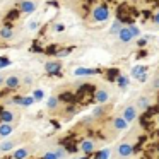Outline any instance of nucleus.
I'll return each mask as SVG.
<instances>
[{"label":"nucleus","mask_w":159,"mask_h":159,"mask_svg":"<svg viewBox=\"0 0 159 159\" xmlns=\"http://www.w3.org/2000/svg\"><path fill=\"white\" fill-rule=\"evenodd\" d=\"M139 36H140V31H139V28L134 26V24L123 26L121 31L118 33V39H120V43H130L132 39L139 38Z\"/></svg>","instance_id":"f257e3e1"},{"label":"nucleus","mask_w":159,"mask_h":159,"mask_svg":"<svg viewBox=\"0 0 159 159\" xmlns=\"http://www.w3.org/2000/svg\"><path fill=\"white\" fill-rule=\"evenodd\" d=\"M110 19V9L106 5H96L91 12V21L94 22H106Z\"/></svg>","instance_id":"f03ea898"},{"label":"nucleus","mask_w":159,"mask_h":159,"mask_svg":"<svg viewBox=\"0 0 159 159\" xmlns=\"http://www.w3.org/2000/svg\"><path fill=\"white\" fill-rule=\"evenodd\" d=\"M130 74H132V79L139 80V82H145V79H147V67L145 65H134Z\"/></svg>","instance_id":"7ed1b4c3"},{"label":"nucleus","mask_w":159,"mask_h":159,"mask_svg":"<svg viewBox=\"0 0 159 159\" xmlns=\"http://www.w3.org/2000/svg\"><path fill=\"white\" fill-rule=\"evenodd\" d=\"M121 116L125 118V120L128 121V123H132V121H135L139 118V113H137V106H132V104H128L127 108L123 110V113H121Z\"/></svg>","instance_id":"20e7f679"},{"label":"nucleus","mask_w":159,"mask_h":159,"mask_svg":"<svg viewBox=\"0 0 159 159\" xmlns=\"http://www.w3.org/2000/svg\"><path fill=\"white\" fill-rule=\"evenodd\" d=\"M99 69H87V67H77L74 70V75L75 77H91V75H98Z\"/></svg>","instance_id":"39448f33"},{"label":"nucleus","mask_w":159,"mask_h":159,"mask_svg":"<svg viewBox=\"0 0 159 159\" xmlns=\"http://www.w3.org/2000/svg\"><path fill=\"white\" fill-rule=\"evenodd\" d=\"M134 154V145L130 144V142H121L120 145H118V156L120 157H130V156Z\"/></svg>","instance_id":"423d86ee"},{"label":"nucleus","mask_w":159,"mask_h":159,"mask_svg":"<svg viewBox=\"0 0 159 159\" xmlns=\"http://www.w3.org/2000/svg\"><path fill=\"white\" fill-rule=\"evenodd\" d=\"M45 70H46V74H50V75H58L60 70H62V63L55 62V60H50V62L45 63Z\"/></svg>","instance_id":"0eeeda50"},{"label":"nucleus","mask_w":159,"mask_h":159,"mask_svg":"<svg viewBox=\"0 0 159 159\" xmlns=\"http://www.w3.org/2000/svg\"><path fill=\"white\" fill-rule=\"evenodd\" d=\"M34 11H36V4L33 0H22L19 4V12H22V14H33Z\"/></svg>","instance_id":"6e6552de"},{"label":"nucleus","mask_w":159,"mask_h":159,"mask_svg":"<svg viewBox=\"0 0 159 159\" xmlns=\"http://www.w3.org/2000/svg\"><path fill=\"white\" fill-rule=\"evenodd\" d=\"M94 149H96V142L93 140V139H84L82 142H80V151L84 152V154H93Z\"/></svg>","instance_id":"1a4fd4ad"},{"label":"nucleus","mask_w":159,"mask_h":159,"mask_svg":"<svg viewBox=\"0 0 159 159\" xmlns=\"http://www.w3.org/2000/svg\"><path fill=\"white\" fill-rule=\"evenodd\" d=\"M108 101H110V93L104 89H98L96 94H94V103L98 104H106Z\"/></svg>","instance_id":"9d476101"},{"label":"nucleus","mask_w":159,"mask_h":159,"mask_svg":"<svg viewBox=\"0 0 159 159\" xmlns=\"http://www.w3.org/2000/svg\"><path fill=\"white\" fill-rule=\"evenodd\" d=\"M11 103H16V104H19V106L28 108V106H31V104L34 103V98L33 96H19V98H14Z\"/></svg>","instance_id":"9b49d317"},{"label":"nucleus","mask_w":159,"mask_h":159,"mask_svg":"<svg viewBox=\"0 0 159 159\" xmlns=\"http://www.w3.org/2000/svg\"><path fill=\"white\" fill-rule=\"evenodd\" d=\"M113 128L118 132H123L128 128V121L123 116H116V118H113Z\"/></svg>","instance_id":"f8f14e48"},{"label":"nucleus","mask_w":159,"mask_h":159,"mask_svg":"<svg viewBox=\"0 0 159 159\" xmlns=\"http://www.w3.org/2000/svg\"><path fill=\"white\" fill-rule=\"evenodd\" d=\"M5 86H7L9 89H17V87L21 86V79H19L17 75H9L7 79H5Z\"/></svg>","instance_id":"ddd939ff"},{"label":"nucleus","mask_w":159,"mask_h":159,"mask_svg":"<svg viewBox=\"0 0 159 159\" xmlns=\"http://www.w3.org/2000/svg\"><path fill=\"white\" fill-rule=\"evenodd\" d=\"M116 84L120 89H127L128 84H130V77L127 75V74H118L116 75Z\"/></svg>","instance_id":"4468645a"},{"label":"nucleus","mask_w":159,"mask_h":159,"mask_svg":"<svg viewBox=\"0 0 159 159\" xmlns=\"http://www.w3.org/2000/svg\"><path fill=\"white\" fill-rule=\"evenodd\" d=\"M16 118V115L12 113L11 110H2L0 111V121H4V123H12Z\"/></svg>","instance_id":"2eb2a0df"},{"label":"nucleus","mask_w":159,"mask_h":159,"mask_svg":"<svg viewBox=\"0 0 159 159\" xmlns=\"http://www.w3.org/2000/svg\"><path fill=\"white\" fill-rule=\"evenodd\" d=\"M14 38V29L9 28V26H5V28H0V39H5V41H9V39Z\"/></svg>","instance_id":"dca6fc26"},{"label":"nucleus","mask_w":159,"mask_h":159,"mask_svg":"<svg viewBox=\"0 0 159 159\" xmlns=\"http://www.w3.org/2000/svg\"><path fill=\"white\" fill-rule=\"evenodd\" d=\"M14 132V127H12V123H0V137H9V135Z\"/></svg>","instance_id":"f3484780"},{"label":"nucleus","mask_w":159,"mask_h":159,"mask_svg":"<svg viewBox=\"0 0 159 159\" xmlns=\"http://www.w3.org/2000/svg\"><path fill=\"white\" fill-rule=\"evenodd\" d=\"M137 108H139V110H142V111L149 110V108H151V99H149L147 96H140L137 99Z\"/></svg>","instance_id":"a211bd4d"},{"label":"nucleus","mask_w":159,"mask_h":159,"mask_svg":"<svg viewBox=\"0 0 159 159\" xmlns=\"http://www.w3.org/2000/svg\"><path fill=\"white\" fill-rule=\"evenodd\" d=\"M58 104H60V99L55 96H50V99L46 101V108H48L50 111H55L57 108H58Z\"/></svg>","instance_id":"6ab92c4d"},{"label":"nucleus","mask_w":159,"mask_h":159,"mask_svg":"<svg viewBox=\"0 0 159 159\" xmlns=\"http://www.w3.org/2000/svg\"><path fill=\"white\" fill-rule=\"evenodd\" d=\"M28 156H29V149L22 147V149H17V151L12 154V157H14V159H26Z\"/></svg>","instance_id":"aec40b11"},{"label":"nucleus","mask_w":159,"mask_h":159,"mask_svg":"<svg viewBox=\"0 0 159 159\" xmlns=\"http://www.w3.org/2000/svg\"><path fill=\"white\" fill-rule=\"evenodd\" d=\"M121 28H123V22H121V19H116V21L113 22V26L110 28V34H118V33L121 31Z\"/></svg>","instance_id":"412c9836"},{"label":"nucleus","mask_w":159,"mask_h":159,"mask_svg":"<svg viewBox=\"0 0 159 159\" xmlns=\"http://www.w3.org/2000/svg\"><path fill=\"white\" fill-rule=\"evenodd\" d=\"M14 144H16L14 140H5V142H2V144H0V152H9V151H12V149H14Z\"/></svg>","instance_id":"4be33fe9"},{"label":"nucleus","mask_w":159,"mask_h":159,"mask_svg":"<svg viewBox=\"0 0 159 159\" xmlns=\"http://www.w3.org/2000/svg\"><path fill=\"white\" fill-rule=\"evenodd\" d=\"M110 156H111L110 149H103V151L96 152V156H93V159H110Z\"/></svg>","instance_id":"5701e85b"},{"label":"nucleus","mask_w":159,"mask_h":159,"mask_svg":"<svg viewBox=\"0 0 159 159\" xmlns=\"http://www.w3.org/2000/svg\"><path fill=\"white\" fill-rule=\"evenodd\" d=\"M104 115V106L103 104H99V106H96L93 110V118H99V116H103Z\"/></svg>","instance_id":"b1692460"},{"label":"nucleus","mask_w":159,"mask_h":159,"mask_svg":"<svg viewBox=\"0 0 159 159\" xmlns=\"http://www.w3.org/2000/svg\"><path fill=\"white\" fill-rule=\"evenodd\" d=\"M12 63V60L9 58V57H0V70L5 69V67H9Z\"/></svg>","instance_id":"393cba45"},{"label":"nucleus","mask_w":159,"mask_h":159,"mask_svg":"<svg viewBox=\"0 0 159 159\" xmlns=\"http://www.w3.org/2000/svg\"><path fill=\"white\" fill-rule=\"evenodd\" d=\"M33 98H34V101H41L43 98H45V93H43V89H34V93H33Z\"/></svg>","instance_id":"a878e982"},{"label":"nucleus","mask_w":159,"mask_h":159,"mask_svg":"<svg viewBox=\"0 0 159 159\" xmlns=\"http://www.w3.org/2000/svg\"><path fill=\"white\" fill-rule=\"evenodd\" d=\"M43 159H60V157H58V154H57L55 151H48V152H45Z\"/></svg>","instance_id":"bb28decb"},{"label":"nucleus","mask_w":159,"mask_h":159,"mask_svg":"<svg viewBox=\"0 0 159 159\" xmlns=\"http://www.w3.org/2000/svg\"><path fill=\"white\" fill-rule=\"evenodd\" d=\"M55 152L58 154V157H60V159H63V157L67 156V151H65L63 147H57V149H55Z\"/></svg>","instance_id":"cd10ccee"},{"label":"nucleus","mask_w":159,"mask_h":159,"mask_svg":"<svg viewBox=\"0 0 159 159\" xmlns=\"http://www.w3.org/2000/svg\"><path fill=\"white\" fill-rule=\"evenodd\" d=\"M70 52H72V48H65V50H60V52H57V57H60V58H62V57H67V55H69Z\"/></svg>","instance_id":"c85d7f7f"},{"label":"nucleus","mask_w":159,"mask_h":159,"mask_svg":"<svg viewBox=\"0 0 159 159\" xmlns=\"http://www.w3.org/2000/svg\"><path fill=\"white\" fill-rule=\"evenodd\" d=\"M53 31H55V33H63V31H65V26H63V24H55V26H53Z\"/></svg>","instance_id":"c756f323"},{"label":"nucleus","mask_w":159,"mask_h":159,"mask_svg":"<svg viewBox=\"0 0 159 159\" xmlns=\"http://www.w3.org/2000/svg\"><path fill=\"white\" fill-rule=\"evenodd\" d=\"M39 28V21H31L29 22V29L31 31H34V29H38Z\"/></svg>","instance_id":"7c9ffc66"},{"label":"nucleus","mask_w":159,"mask_h":159,"mask_svg":"<svg viewBox=\"0 0 159 159\" xmlns=\"http://www.w3.org/2000/svg\"><path fill=\"white\" fill-rule=\"evenodd\" d=\"M152 87H154V89H159V74L154 77V80H152Z\"/></svg>","instance_id":"2f4dec72"},{"label":"nucleus","mask_w":159,"mask_h":159,"mask_svg":"<svg viewBox=\"0 0 159 159\" xmlns=\"http://www.w3.org/2000/svg\"><path fill=\"white\" fill-rule=\"evenodd\" d=\"M22 82H24V84H31V82H33V79H31V75H26V77H24V79H22Z\"/></svg>","instance_id":"473e14b6"},{"label":"nucleus","mask_w":159,"mask_h":159,"mask_svg":"<svg viewBox=\"0 0 159 159\" xmlns=\"http://www.w3.org/2000/svg\"><path fill=\"white\" fill-rule=\"evenodd\" d=\"M154 22H156V26H159V12L154 14Z\"/></svg>","instance_id":"72a5a7b5"},{"label":"nucleus","mask_w":159,"mask_h":159,"mask_svg":"<svg viewBox=\"0 0 159 159\" xmlns=\"http://www.w3.org/2000/svg\"><path fill=\"white\" fill-rule=\"evenodd\" d=\"M144 45H147V38H145V39H139V46H144Z\"/></svg>","instance_id":"f704fd0d"},{"label":"nucleus","mask_w":159,"mask_h":159,"mask_svg":"<svg viewBox=\"0 0 159 159\" xmlns=\"http://www.w3.org/2000/svg\"><path fill=\"white\" fill-rule=\"evenodd\" d=\"M2 84H5V79H4V75L0 74V86H2Z\"/></svg>","instance_id":"c9c22d12"},{"label":"nucleus","mask_w":159,"mask_h":159,"mask_svg":"<svg viewBox=\"0 0 159 159\" xmlns=\"http://www.w3.org/2000/svg\"><path fill=\"white\" fill-rule=\"evenodd\" d=\"M75 159H89V154H86V156H82V157H75Z\"/></svg>","instance_id":"e433bc0d"}]
</instances>
